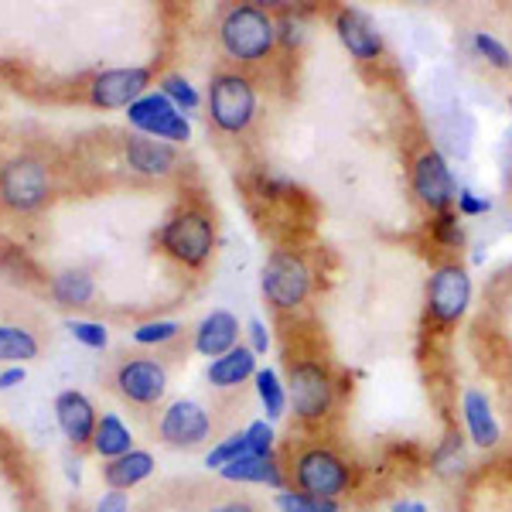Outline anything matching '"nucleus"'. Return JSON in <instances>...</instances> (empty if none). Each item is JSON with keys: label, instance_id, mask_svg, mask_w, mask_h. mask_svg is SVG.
<instances>
[{"label": "nucleus", "instance_id": "26", "mask_svg": "<svg viewBox=\"0 0 512 512\" xmlns=\"http://www.w3.org/2000/svg\"><path fill=\"white\" fill-rule=\"evenodd\" d=\"M274 506L280 512H342L338 502H332V499H308V495H301L294 489H280L274 495Z\"/></svg>", "mask_w": 512, "mask_h": 512}, {"label": "nucleus", "instance_id": "37", "mask_svg": "<svg viewBox=\"0 0 512 512\" xmlns=\"http://www.w3.org/2000/svg\"><path fill=\"white\" fill-rule=\"evenodd\" d=\"M24 379H28V369H24V366H7L4 373H0V390H14V386H21Z\"/></svg>", "mask_w": 512, "mask_h": 512}, {"label": "nucleus", "instance_id": "12", "mask_svg": "<svg viewBox=\"0 0 512 512\" xmlns=\"http://www.w3.org/2000/svg\"><path fill=\"white\" fill-rule=\"evenodd\" d=\"M410 185H414V195L431 212H448V205L458 198L448 161L437 151H424L414 161V168H410Z\"/></svg>", "mask_w": 512, "mask_h": 512}, {"label": "nucleus", "instance_id": "22", "mask_svg": "<svg viewBox=\"0 0 512 512\" xmlns=\"http://www.w3.org/2000/svg\"><path fill=\"white\" fill-rule=\"evenodd\" d=\"M103 461H113V458H123V454L134 451V434L130 427L123 424L117 414H103L96 424V434H93V444H89Z\"/></svg>", "mask_w": 512, "mask_h": 512}, {"label": "nucleus", "instance_id": "6", "mask_svg": "<svg viewBox=\"0 0 512 512\" xmlns=\"http://www.w3.org/2000/svg\"><path fill=\"white\" fill-rule=\"evenodd\" d=\"M287 400H291L297 420H304V424L325 420L335 403V383L328 376V369L321 362H297V366H291Z\"/></svg>", "mask_w": 512, "mask_h": 512}, {"label": "nucleus", "instance_id": "10", "mask_svg": "<svg viewBox=\"0 0 512 512\" xmlns=\"http://www.w3.org/2000/svg\"><path fill=\"white\" fill-rule=\"evenodd\" d=\"M151 69L130 65V69H106L89 82V99L99 110H130L140 96H147Z\"/></svg>", "mask_w": 512, "mask_h": 512}, {"label": "nucleus", "instance_id": "38", "mask_svg": "<svg viewBox=\"0 0 512 512\" xmlns=\"http://www.w3.org/2000/svg\"><path fill=\"white\" fill-rule=\"evenodd\" d=\"M209 512H256L250 502H243V499H233V502H219V506H212Z\"/></svg>", "mask_w": 512, "mask_h": 512}, {"label": "nucleus", "instance_id": "36", "mask_svg": "<svg viewBox=\"0 0 512 512\" xmlns=\"http://www.w3.org/2000/svg\"><path fill=\"white\" fill-rule=\"evenodd\" d=\"M250 349L256 355H263L270 349V335H267V328H263V321L260 318H253L250 321Z\"/></svg>", "mask_w": 512, "mask_h": 512}, {"label": "nucleus", "instance_id": "30", "mask_svg": "<svg viewBox=\"0 0 512 512\" xmlns=\"http://www.w3.org/2000/svg\"><path fill=\"white\" fill-rule=\"evenodd\" d=\"M472 45H475V52L482 55L485 62H489V65H495V69H512V55H509V48L502 45L499 38L485 35V31H475Z\"/></svg>", "mask_w": 512, "mask_h": 512}, {"label": "nucleus", "instance_id": "16", "mask_svg": "<svg viewBox=\"0 0 512 512\" xmlns=\"http://www.w3.org/2000/svg\"><path fill=\"white\" fill-rule=\"evenodd\" d=\"M123 154H127V164L137 171V175H147V178H164L175 171L178 164V151L175 144H164V140H154V137H130L127 147H123Z\"/></svg>", "mask_w": 512, "mask_h": 512}, {"label": "nucleus", "instance_id": "3", "mask_svg": "<svg viewBox=\"0 0 512 512\" xmlns=\"http://www.w3.org/2000/svg\"><path fill=\"white\" fill-rule=\"evenodd\" d=\"M291 482H294V492L308 495V499L338 502V495L349 489L352 475H349V465H345L332 448L315 444V448H304L294 458Z\"/></svg>", "mask_w": 512, "mask_h": 512}, {"label": "nucleus", "instance_id": "27", "mask_svg": "<svg viewBox=\"0 0 512 512\" xmlns=\"http://www.w3.org/2000/svg\"><path fill=\"white\" fill-rule=\"evenodd\" d=\"M161 93L168 96L181 113H192V110H198V103H202V96L195 93V86L185 76H164Z\"/></svg>", "mask_w": 512, "mask_h": 512}, {"label": "nucleus", "instance_id": "20", "mask_svg": "<svg viewBox=\"0 0 512 512\" xmlns=\"http://www.w3.org/2000/svg\"><path fill=\"white\" fill-rule=\"evenodd\" d=\"M151 475H154V454L140 451V448H134L130 454H123V458H113L103 465V482H106V489H113V492L137 489V485L147 482Z\"/></svg>", "mask_w": 512, "mask_h": 512}, {"label": "nucleus", "instance_id": "33", "mask_svg": "<svg viewBox=\"0 0 512 512\" xmlns=\"http://www.w3.org/2000/svg\"><path fill=\"white\" fill-rule=\"evenodd\" d=\"M454 202H458V212H461V216H485V212L492 209L489 198H478L475 192H468V188H461Z\"/></svg>", "mask_w": 512, "mask_h": 512}, {"label": "nucleus", "instance_id": "15", "mask_svg": "<svg viewBox=\"0 0 512 512\" xmlns=\"http://www.w3.org/2000/svg\"><path fill=\"white\" fill-rule=\"evenodd\" d=\"M335 31L338 41L349 48L352 59L359 62H373L383 55V35L376 31V24L366 18L362 11H352V7H342L335 14Z\"/></svg>", "mask_w": 512, "mask_h": 512}, {"label": "nucleus", "instance_id": "9", "mask_svg": "<svg viewBox=\"0 0 512 512\" xmlns=\"http://www.w3.org/2000/svg\"><path fill=\"white\" fill-rule=\"evenodd\" d=\"M472 304V277H468L465 267L458 263H444L431 274V284H427V308H431V318L441 321V325H454Z\"/></svg>", "mask_w": 512, "mask_h": 512}, {"label": "nucleus", "instance_id": "24", "mask_svg": "<svg viewBox=\"0 0 512 512\" xmlns=\"http://www.w3.org/2000/svg\"><path fill=\"white\" fill-rule=\"evenodd\" d=\"M31 359H38V338L21 325H0V362L24 366Z\"/></svg>", "mask_w": 512, "mask_h": 512}, {"label": "nucleus", "instance_id": "7", "mask_svg": "<svg viewBox=\"0 0 512 512\" xmlns=\"http://www.w3.org/2000/svg\"><path fill=\"white\" fill-rule=\"evenodd\" d=\"M127 120L137 134L164 140V144H185V140H192V123H188L185 113H181L161 89L158 93L140 96L127 110Z\"/></svg>", "mask_w": 512, "mask_h": 512}, {"label": "nucleus", "instance_id": "8", "mask_svg": "<svg viewBox=\"0 0 512 512\" xmlns=\"http://www.w3.org/2000/svg\"><path fill=\"white\" fill-rule=\"evenodd\" d=\"M52 181L48 168L35 158H14L0 168V202L14 212H35L48 202Z\"/></svg>", "mask_w": 512, "mask_h": 512}, {"label": "nucleus", "instance_id": "39", "mask_svg": "<svg viewBox=\"0 0 512 512\" xmlns=\"http://www.w3.org/2000/svg\"><path fill=\"white\" fill-rule=\"evenodd\" d=\"M393 512H427L424 502H417V499H403V502H396Z\"/></svg>", "mask_w": 512, "mask_h": 512}, {"label": "nucleus", "instance_id": "13", "mask_svg": "<svg viewBox=\"0 0 512 512\" xmlns=\"http://www.w3.org/2000/svg\"><path fill=\"white\" fill-rule=\"evenodd\" d=\"M117 390L137 407H154L168 393V373L154 359H130L117 369Z\"/></svg>", "mask_w": 512, "mask_h": 512}, {"label": "nucleus", "instance_id": "18", "mask_svg": "<svg viewBox=\"0 0 512 512\" xmlns=\"http://www.w3.org/2000/svg\"><path fill=\"white\" fill-rule=\"evenodd\" d=\"M219 475L226 478V482H243V485H270V489H287V475L284 468L277 465V458L270 454V458H260V454H239L236 461H229L226 468H219Z\"/></svg>", "mask_w": 512, "mask_h": 512}, {"label": "nucleus", "instance_id": "40", "mask_svg": "<svg viewBox=\"0 0 512 512\" xmlns=\"http://www.w3.org/2000/svg\"><path fill=\"white\" fill-rule=\"evenodd\" d=\"M509 110H512V96H509Z\"/></svg>", "mask_w": 512, "mask_h": 512}, {"label": "nucleus", "instance_id": "29", "mask_svg": "<svg viewBox=\"0 0 512 512\" xmlns=\"http://www.w3.org/2000/svg\"><path fill=\"white\" fill-rule=\"evenodd\" d=\"M239 454H246V434L243 431H236V434H229L226 441H219L216 448L205 454V465L219 472V468H226L229 461H236Z\"/></svg>", "mask_w": 512, "mask_h": 512}, {"label": "nucleus", "instance_id": "11", "mask_svg": "<svg viewBox=\"0 0 512 512\" xmlns=\"http://www.w3.org/2000/svg\"><path fill=\"white\" fill-rule=\"evenodd\" d=\"M158 434H161V441L168 444V448L192 451L202 441H209L212 417H209V410H205L202 403H195V400H175L161 414Z\"/></svg>", "mask_w": 512, "mask_h": 512}, {"label": "nucleus", "instance_id": "32", "mask_svg": "<svg viewBox=\"0 0 512 512\" xmlns=\"http://www.w3.org/2000/svg\"><path fill=\"white\" fill-rule=\"evenodd\" d=\"M181 332L178 321H147V325L134 328V342L137 345H164Z\"/></svg>", "mask_w": 512, "mask_h": 512}, {"label": "nucleus", "instance_id": "21", "mask_svg": "<svg viewBox=\"0 0 512 512\" xmlns=\"http://www.w3.org/2000/svg\"><path fill=\"white\" fill-rule=\"evenodd\" d=\"M205 376H209V383L216 386V390H233V386L256 376V352L250 345H236L233 352L212 359V366Z\"/></svg>", "mask_w": 512, "mask_h": 512}, {"label": "nucleus", "instance_id": "4", "mask_svg": "<svg viewBox=\"0 0 512 512\" xmlns=\"http://www.w3.org/2000/svg\"><path fill=\"white\" fill-rule=\"evenodd\" d=\"M209 117L222 134H243L256 117V89L243 72H219L209 82Z\"/></svg>", "mask_w": 512, "mask_h": 512}, {"label": "nucleus", "instance_id": "5", "mask_svg": "<svg viewBox=\"0 0 512 512\" xmlns=\"http://www.w3.org/2000/svg\"><path fill=\"white\" fill-rule=\"evenodd\" d=\"M263 297H267L274 308L291 311L297 304H304V297L311 294V267L304 263V256L291 250H277L263 267L260 277Z\"/></svg>", "mask_w": 512, "mask_h": 512}, {"label": "nucleus", "instance_id": "31", "mask_svg": "<svg viewBox=\"0 0 512 512\" xmlns=\"http://www.w3.org/2000/svg\"><path fill=\"white\" fill-rule=\"evenodd\" d=\"M243 434H246V451H250V454H260V458H270V454H274L277 434H274V427H270L267 420H253Z\"/></svg>", "mask_w": 512, "mask_h": 512}, {"label": "nucleus", "instance_id": "14", "mask_svg": "<svg viewBox=\"0 0 512 512\" xmlns=\"http://www.w3.org/2000/svg\"><path fill=\"white\" fill-rule=\"evenodd\" d=\"M55 420H59V431L65 434V441L72 448H86L93 444V434H96V407L89 403L86 393L79 390H65L55 396Z\"/></svg>", "mask_w": 512, "mask_h": 512}, {"label": "nucleus", "instance_id": "28", "mask_svg": "<svg viewBox=\"0 0 512 512\" xmlns=\"http://www.w3.org/2000/svg\"><path fill=\"white\" fill-rule=\"evenodd\" d=\"M65 332H69L72 338H76L79 345H86V349H106L110 345V332H106V325H99V321H79V318H72V321H65Z\"/></svg>", "mask_w": 512, "mask_h": 512}, {"label": "nucleus", "instance_id": "35", "mask_svg": "<svg viewBox=\"0 0 512 512\" xmlns=\"http://www.w3.org/2000/svg\"><path fill=\"white\" fill-rule=\"evenodd\" d=\"M96 512H130V499H127V492H113V489H106L103 499L96 502Z\"/></svg>", "mask_w": 512, "mask_h": 512}, {"label": "nucleus", "instance_id": "23", "mask_svg": "<svg viewBox=\"0 0 512 512\" xmlns=\"http://www.w3.org/2000/svg\"><path fill=\"white\" fill-rule=\"evenodd\" d=\"M96 294V284L86 270H62V274L52 277V297L65 308H82L89 304Z\"/></svg>", "mask_w": 512, "mask_h": 512}, {"label": "nucleus", "instance_id": "1", "mask_svg": "<svg viewBox=\"0 0 512 512\" xmlns=\"http://www.w3.org/2000/svg\"><path fill=\"white\" fill-rule=\"evenodd\" d=\"M219 41L222 52L233 62L253 65L260 59H267L277 45V24L263 7L253 4H236L222 14L219 21Z\"/></svg>", "mask_w": 512, "mask_h": 512}, {"label": "nucleus", "instance_id": "2", "mask_svg": "<svg viewBox=\"0 0 512 512\" xmlns=\"http://www.w3.org/2000/svg\"><path fill=\"white\" fill-rule=\"evenodd\" d=\"M158 243L171 260L185 263V267H202L216 250V222L202 209H185L164 222Z\"/></svg>", "mask_w": 512, "mask_h": 512}, {"label": "nucleus", "instance_id": "17", "mask_svg": "<svg viewBox=\"0 0 512 512\" xmlns=\"http://www.w3.org/2000/svg\"><path fill=\"white\" fill-rule=\"evenodd\" d=\"M239 345V321L229 311H212V315L202 318V325L195 328V352L209 355V359H219V355L233 352Z\"/></svg>", "mask_w": 512, "mask_h": 512}, {"label": "nucleus", "instance_id": "25", "mask_svg": "<svg viewBox=\"0 0 512 512\" xmlns=\"http://www.w3.org/2000/svg\"><path fill=\"white\" fill-rule=\"evenodd\" d=\"M253 383H256V396H260L267 417L270 420L284 417L287 414V403H291V400H287V386L280 383V376L274 373V369H256Z\"/></svg>", "mask_w": 512, "mask_h": 512}, {"label": "nucleus", "instance_id": "34", "mask_svg": "<svg viewBox=\"0 0 512 512\" xmlns=\"http://www.w3.org/2000/svg\"><path fill=\"white\" fill-rule=\"evenodd\" d=\"M437 236L444 239L448 246H458L461 243V229H458V219L451 216V212H441L437 216Z\"/></svg>", "mask_w": 512, "mask_h": 512}, {"label": "nucleus", "instance_id": "19", "mask_svg": "<svg viewBox=\"0 0 512 512\" xmlns=\"http://www.w3.org/2000/svg\"><path fill=\"white\" fill-rule=\"evenodd\" d=\"M461 414H465V427L468 434H472V444H478V448H495L499 444V420H495L492 414V403L489 396H485L482 390H465V396H461Z\"/></svg>", "mask_w": 512, "mask_h": 512}]
</instances>
